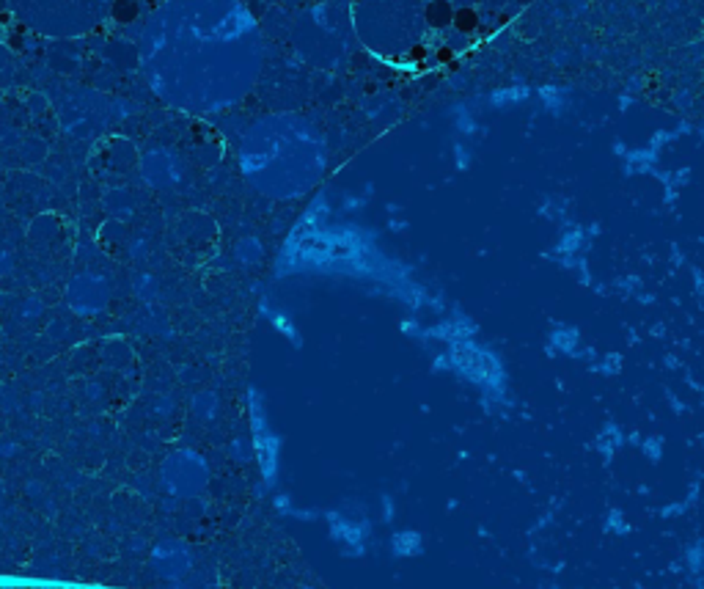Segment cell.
Masks as SVG:
<instances>
[{"instance_id": "27", "label": "cell", "mask_w": 704, "mask_h": 589, "mask_svg": "<svg viewBox=\"0 0 704 589\" xmlns=\"http://www.w3.org/2000/svg\"><path fill=\"white\" fill-rule=\"evenodd\" d=\"M303 589H311V587H303Z\"/></svg>"}, {"instance_id": "17", "label": "cell", "mask_w": 704, "mask_h": 589, "mask_svg": "<svg viewBox=\"0 0 704 589\" xmlns=\"http://www.w3.org/2000/svg\"><path fill=\"white\" fill-rule=\"evenodd\" d=\"M451 116H454L457 130H460L465 138H471V136H476V133H479V124H476V119L471 116V110H468L465 105H457V108L451 110Z\"/></svg>"}, {"instance_id": "23", "label": "cell", "mask_w": 704, "mask_h": 589, "mask_svg": "<svg viewBox=\"0 0 704 589\" xmlns=\"http://www.w3.org/2000/svg\"><path fill=\"white\" fill-rule=\"evenodd\" d=\"M380 509H383V523H394L396 499L391 496V493H383V496H380Z\"/></svg>"}, {"instance_id": "5", "label": "cell", "mask_w": 704, "mask_h": 589, "mask_svg": "<svg viewBox=\"0 0 704 589\" xmlns=\"http://www.w3.org/2000/svg\"><path fill=\"white\" fill-rule=\"evenodd\" d=\"M545 353L553 358V356H572V358H597V353L592 347H583L580 344V330L575 325H564V322H553L550 330H548V344H545Z\"/></svg>"}, {"instance_id": "2", "label": "cell", "mask_w": 704, "mask_h": 589, "mask_svg": "<svg viewBox=\"0 0 704 589\" xmlns=\"http://www.w3.org/2000/svg\"><path fill=\"white\" fill-rule=\"evenodd\" d=\"M248 413H251V444L254 457L259 463L264 490H272L278 485V465H281V435L272 430L267 402L256 386L248 388Z\"/></svg>"}, {"instance_id": "22", "label": "cell", "mask_w": 704, "mask_h": 589, "mask_svg": "<svg viewBox=\"0 0 704 589\" xmlns=\"http://www.w3.org/2000/svg\"><path fill=\"white\" fill-rule=\"evenodd\" d=\"M688 567H691L694 576L699 579V573H702V540H696V543L688 548Z\"/></svg>"}, {"instance_id": "14", "label": "cell", "mask_w": 704, "mask_h": 589, "mask_svg": "<svg viewBox=\"0 0 704 589\" xmlns=\"http://www.w3.org/2000/svg\"><path fill=\"white\" fill-rule=\"evenodd\" d=\"M638 449L641 454L650 460V463H660L663 460V452H666V438L660 432H652V435H641L638 441Z\"/></svg>"}, {"instance_id": "13", "label": "cell", "mask_w": 704, "mask_h": 589, "mask_svg": "<svg viewBox=\"0 0 704 589\" xmlns=\"http://www.w3.org/2000/svg\"><path fill=\"white\" fill-rule=\"evenodd\" d=\"M234 256H237V262H242V265H256L264 256L262 242H259L256 237H242V240L237 242V248H234Z\"/></svg>"}, {"instance_id": "3", "label": "cell", "mask_w": 704, "mask_h": 589, "mask_svg": "<svg viewBox=\"0 0 704 589\" xmlns=\"http://www.w3.org/2000/svg\"><path fill=\"white\" fill-rule=\"evenodd\" d=\"M163 482L174 496L193 499L210 485V463L193 449L174 452L163 465Z\"/></svg>"}, {"instance_id": "6", "label": "cell", "mask_w": 704, "mask_h": 589, "mask_svg": "<svg viewBox=\"0 0 704 589\" xmlns=\"http://www.w3.org/2000/svg\"><path fill=\"white\" fill-rule=\"evenodd\" d=\"M476 333H479V325H476L474 319L468 317V314H462V312H454V314H451L448 319H443V322L432 325V328H424V330H421V342L440 339V342L451 344V342L474 339Z\"/></svg>"}, {"instance_id": "18", "label": "cell", "mask_w": 704, "mask_h": 589, "mask_svg": "<svg viewBox=\"0 0 704 589\" xmlns=\"http://www.w3.org/2000/svg\"><path fill=\"white\" fill-rule=\"evenodd\" d=\"M228 454H231V460L234 463H251L254 460V444H251V438H234L231 444H228Z\"/></svg>"}, {"instance_id": "19", "label": "cell", "mask_w": 704, "mask_h": 589, "mask_svg": "<svg viewBox=\"0 0 704 589\" xmlns=\"http://www.w3.org/2000/svg\"><path fill=\"white\" fill-rule=\"evenodd\" d=\"M603 529H606L608 535H619V537L630 535V523L624 521L622 509H608V515H606V523H603Z\"/></svg>"}, {"instance_id": "4", "label": "cell", "mask_w": 704, "mask_h": 589, "mask_svg": "<svg viewBox=\"0 0 704 589\" xmlns=\"http://www.w3.org/2000/svg\"><path fill=\"white\" fill-rule=\"evenodd\" d=\"M322 518L328 521V532L330 540L339 545L347 556H363L366 545L372 537V521L369 518H350L342 509H328L322 512Z\"/></svg>"}, {"instance_id": "16", "label": "cell", "mask_w": 704, "mask_h": 589, "mask_svg": "<svg viewBox=\"0 0 704 589\" xmlns=\"http://www.w3.org/2000/svg\"><path fill=\"white\" fill-rule=\"evenodd\" d=\"M193 413L198 419H215L218 416V397L212 391H201L196 400H193Z\"/></svg>"}, {"instance_id": "15", "label": "cell", "mask_w": 704, "mask_h": 589, "mask_svg": "<svg viewBox=\"0 0 704 589\" xmlns=\"http://www.w3.org/2000/svg\"><path fill=\"white\" fill-rule=\"evenodd\" d=\"M622 353H606L600 361L594 358V361L589 363V369L592 372H597V375H603V377H614V375H619L622 372Z\"/></svg>"}, {"instance_id": "25", "label": "cell", "mask_w": 704, "mask_h": 589, "mask_svg": "<svg viewBox=\"0 0 704 589\" xmlns=\"http://www.w3.org/2000/svg\"><path fill=\"white\" fill-rule=\"evenodd\" d=\"M432 372H448V358H446V353H440L432 358Z\"/></svg>"}, {"instance_id": "11", "label": "cell", "mask_w": 704, "mask_h": 589, "mask_svg": "<svg viewBox=\"0 0 704 589\" xmlns=\"http://www.w3.org/2000/svg\"><path fill=\"white\" fill-rule=\"evenodd\" d=\"M528 96H531V91H528L526 86H512V89L492 91L487 99H490V105H495V108H515V105L526 102Z\"/></svg>"}, {"instance_id": "10", "label": "cell", "mask_w": 704, "mask_h": 589, "mask_svg": "<svg viewBox=\"0 0 704 589\" xmlns=\"http://www.w3.org/2000/svg\"><path fill=\"white\" fill-rule=\"evenodd\" d=\"M391 553L396 559H413L424 553V535L416 529H402L391 537Z\"/></svg>"}, {"instance_id": "7", "label": "cell", "mask_w": 704, "mask_h": 589, "mask_svg": "<svg viewBox=\"0 0 704 589\" xmlns=\"http://www.w3.org/2000/svg\"><path fill=\"white\" fill-rule=\"evenodd\" d=\"M589 240H592V234L586 231V226H567L562 231V237H559V242H556V248L553 251H545L542 256L545 259H564V256H578V254H583L586 248H589Z\"/></svg>"}, {"instance_id": "20", "label": "cell", "mask_w": 704, "mask_h": 589, "mask_svg": "<svg viewBox=\"0 0 704 589\" xmlns=\"http://www.w3.org/2000/svg\"><path fill=\"white\" fill-rule=\"evenodd\" d=\"M454 166H457V171H468L474 166V152L462 140H454Z\"/></svg>"}, {"instance_id": "9", "label": "cell", "mask_w": 704, "mask_h": 589, "mask_svg": "<svg viewBox=\"0 0 704 589\" xmlns=\"http://www.w3.org/2000/svg\"><path fill=\"white\" fill-rule=\"evenodd\" d=\"M624 446V430L616 424V421H606L603 430L597 432L594 438V452L603 457V463L608 465L614 460V454Z\"/></svg>"}, {"instance_id": "26", "label": "cell", "mask_w": 704, "mask_h": 589, "mask_svg": "<svg viewBox=\"0 0 704 589\" xmlns=\"http://www.w3.org/2000/svg\"><path fill=\"white\" fill-rule=\"evenodd\" d=\"M619 105H622V108H630V96H619Z\"/></svg>"}, {"instance_id": "8", "label": "cell", "mask_w": 704, "mask_h": 589, "mask_svg": "<svg viewBox=\"0 0 704 589\" xmlns=\"http://www.w3.org/2000/svg\"><path fill=\"white\" fill-rule=\"evenodd\" d=\"M259 314H262L292 347H303V336H300V330H298V325H295V319L289 317L286 312H281V309H272L270 306V300L267 298H262L259 300Z\"/></svg>"}, {"instance_id": "12", "label": "cell", "mask_w": 704, "mask_h": 589, "mask_svg": "<svg viewBox=\"0 0 704 589\" xmlns=\"http://www.w3.org/2000/svg\"><path fill=\"white\" fill-rule=\"evenodd\" d=\"M539 99H542V105H545L553 116H562L570 96H567V91L562 89V86H542V89H539Z\"/></svg>"}, {"instance_id": "21", "label": "cell", "mask_w": 704, "mask_h": 589, "mask_svg": "<svg viewBox=\"0 0 704 589\" xmlns=\"http://www.w3.org/2000/svg\"><path fill=\"white\" fill-rule=\"evenodd\" d=\"M688 507H691V501L688 499L671 501V504L660 507V518H663V521H671V518H677V515H685V512H688Z\"/></svg>"}, {"instance_id": "24", "label": "cell", "mask_w": 704, "mask_h": 589, "mask_svg": "<svg viewBox=\"0 0 704 589\" xmlns=\"http://www.w3.org/2000/svg\"><path fill=\"white\" fill-rule=\"evenodd\" d=\"M399 330L404 333V336H410V339H421V330H424V325L418 322V319H402L399 322Z\"/></svg>"}, {"instance_id": "1", "label": "cell", "mask_w": 704, "mask_h": 589, "mask_svg": "<svg viewBox=\"0 0 704 589\" xmlns=\"http://www.w3.org/2000/svg\"><path fill=\"white\" fill-rule=\"evenodd\" d=\"M448 358V372H454L457 377L479 386L484 391H506V372L501 358L490 350L476 344L474 339H462V342H451L446 350Z\"/></svg>"}]
</instances>
